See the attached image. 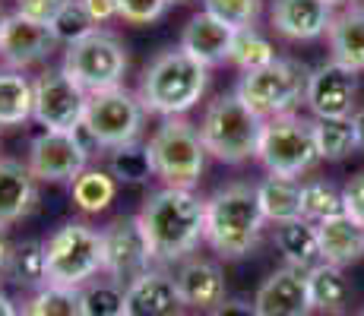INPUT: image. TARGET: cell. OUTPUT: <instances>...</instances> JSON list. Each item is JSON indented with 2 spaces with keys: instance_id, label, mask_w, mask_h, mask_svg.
<instances>
[{
  "instance_id": "obj_36",
  "label": "cell",
  "mask_w": 364,
  "mask_h": 316,
  "mask_svg": "<svg viewBox=\"0 0 364 316\" xmlns=\"http://www.w3.org/2000/svg\"><path fill=\"white\" fill-rule=\"evenodd\" d=\"M339 212H342V190H336L330 180H307V184H301V215L307 222H323Z\"/></svg>"
},
{
  "instance_id": "obj_27",
  "label": "cell",
  "mask_w": 364,
  "mask_h": 316,
  "mask_svg": "<svg viewBox=\"0 0 364 316\" xmlns=\"http://www.w3.org/2000/svg\"><path fill=\"white\" fill-rule=\"evenodd\" d=\"M108 171L117 184L127 187H143L156 178V165H152L149 146L139 143H127L117 146V149H108Z\"/></svg>"
},
{
  "instance_id": "obj_49",
  "label": "cell",
  "mask_w": 364,
  "mask_h": 316,
  "mask_svg": "<svg viewBox=\"0 0 364 316\" xmlns=\"http://www.w3.org/2000/svg\"><path fill=\"white\" fill-rule=\"evenodd\" d=\"M117 316H133V313H130V310H124V313H117Z\"/></svg>"
},
{
  "instance_id": "obj_21",
  "label": "cell",
  "mask_w": 364,
  "mask_h": 316,
  "mask_svg": "<svg viewBox=\"0 0 364 316\" xmlns=\"http://www.w3.org/2000/svg\"><path fill=\"white\" fill-rule=\"evenodd\" d=\"M35 200L38 193H35V174L29 171V165L16 158H0V231L26 219Z\"/></svg>"
},
{
  "instance_id": "obj_47",
  "label": "cell",
  "mask_w": 364,
  "mask_h": 316,
  "mask_svg": "<svg viewBox=\"0 0 364 316\" xmlns=\"http://www.w3.org/2000/svg\"><path fill=\"white\" fill-rule=\"evenodd\" d=\"M184 4H193V0H171V6H184Z\"/></svg>"
},
{
  "instance_id": "obj_17",
  "label": "cell",
  "mask_w": 364,
  "mask_h": 316,
  "mask_svg": "<svg viewBox=\"0 0 364 316\" xmlns=\"http://www.w3.org/2000/svg\"><path fill=\"white\" fill-rule=\"evenodd\" d=\"M269 23L289 41H314L333 23L330 0H272Z\"/></svg>"
},
{
  "instance_id": "obj_18",
  "label": "cell",
  "mask_w": 364,
  "mask_h": 316,
  "mask_svg": "<svg viewBox=\"0 0 364 316\" xmlns=\"http://www.w3.org/2000/svg\"><path fill=\"white\" fill-rule=\"evenodd\" d=\"M174 282H178V294H181L184 310L209 313L225 300V276H222V269L215 263H209V259H200V256L187 259L178 269Z\"/></svg>"
},
{
  "instance_id": "obj_30",
  "label": "cell",
  "mask_w": 364,
  "mask_h": 316,
  "mask_svg": "<svg viewBox=\"0 0 364 316\" xmlns=\"http://www.w3.org/2000/svg\"><path fill=\"white\" fill-rule=\"evenodd\" d=\"M6 276L19 288H45L48 285V256L45 244L38 241H23L10 247V259H6Z\"/></svg>"
},
{
  "instance_id": "obj_37",
  "label": "cell",
  "mask_w": 364,
  "mask_h": 316,
  "mask_svg": "<svg viewBox=\"0 0 364 316\" xmlns=\"http://www.w3.org/2000/svg\"><path fill=\"white\" fill-rule=\"evenodd\" d=\"M203 10L232 29H250L263 13V0H203Z\"/></svg>"
},
{
  "instance_id": "obj_33",
  "label": "cell",
  "mask_w": 364,
  "mask_h": 316,
  "mask_svg": "<svg viewBox=\"0 0 364 316\" xmlns=\"http://www.w3.org/2000/svg\"><path fill=\"white\" fill-rule=\"evenodd\" d=\"M82 294V316H117L127 310V285L114 278H99L80 288Z\"/></svg>"
},
{
  "instance_id": "obj_43",
  "label": "cell",
  "mask_w": 364,
  "mask_h": 316,
  "mask_svg": "<svg viewBox=\"0 0 364 316\" xmlns=\"http://www.w3.org/2000/svg\"><path fill=\"white\" fill-rule=\"evenodd\" d=\"M352 126H355V146H358V152H364V108L352 114Z\"/></svg>"
},
{
  "instance_id": "obj_45",
  "label": "cell",
  "mask_w": 364,
  "mask_h": 316,
  "mask_svg": "<svg viewBox=\"0 0 364 316\" xmlns=\"http://www.w3.org/2000/svg\"><path fill=\"white\" fill-rule=\"evenodd\" d=\"M6 259H10V247H6L4 234H0V272H4V269H6Z\"/></svg>"
},
{
  "instance_id": "obj_7",
  "label": "cell",
  "mask_w": 364,
  "mask_h": 316,
  "mask_svg": "<svg viewBox=\"0 0 364 316\" xmlns=\"http://www.w3.org/2000/svg\"><path fill=\"white\" fill-rule=\"evenodd\" d=\"M48 282L82 288L102 272V231L67 222L45 241Z\"/></svg>"
},
{
  "instance_id": "obj_29",
  "label": "cell",
  "mask_w": 364,
  "mask_h": 316,
  "mask_svg": "<svg viewBox=\"0 0 364 316\" xmlns=\"http://www.w3.org/2000/svg\"><path fill=\"white\" fill-rule=\"evenodd\" d=\"M114 196H117V180L111 178L108 168H86L73 180V202L86 215L105 212L114 202Z\"/></svg>"
},
{
  "instance_id": "obj_23",
  "label": "cell",
  "mask_w": 364,
  "mask_h": 316,
  "mask_svg": "<svg viewBox=\"0 0 364 316\" xmlns=\"http://www.w3.org/2000/svg\"><path fill=\"white\" fill-rule=\"evenodd\" d=\"M276 247L285 256V263L295 269L311 272L314 266L323 263L320 253V234H317V222L295 219V222H282L276 224Z\"/></svg>"
},
{
  "instance_id": "obj_26",
  "label": "cell",
  "mask_w": 364,
  "mask_h": 316,
  "mask_svg": "<svg viewBox=\"0 0 364 316\" xmlns=\"http://www.w3.org/2000/svg\"><path fill=\"white\" fill-rule=\"evenodd\" d=\"M35 82L23 76V70H0V126H16L32 117Z\"/></svg>"
},
{
  "instance_id": "obj_19",
  "label": "cell",
  "mask_w": 364,
  "mask_h": 316,
  "mask_svg": "<svg viewBox=\"0 0 364 316\" xmlns=\"http://www.w3.org/2000/svg\"><path fill=\"white\" fill-rule=\"evenodd\" d=\"M237 29L225 26L222 19H215L213 13L200 10L197 16H191V23L184 26L181 35V48H184L191 58H197L206 67H219L232 58V45H235Z\"/></svg>"
},
{
  "instance_id": "obj_44",
  "label": "cell",
  "mask_w": 364,
  "mask_h": 316,
  "mask_svg": "<svg viewBox=\"0 0 364 316\" xmlns=\"http://www.w3.org/2000/svg\"><path fill=\"white\" fill-rule=\"evenodd\" d=\"M0 316H19V310H16V304H13L6 294H0Z\"/></svg>"
},
{
  "instance_id": "obj_38",
  "label": "cell",
  "mask_w": 364,
  "mask_h": 316,
  "mask_svg": "<svg viewBox=\"0 0 364 316\" xmlns=\"http://www.w3.org/2000/svg\"><path fill=\"white\" fill-rule=\"evenodd\" d=\"M121 6V19L133 26H149L156 19L165 16V10L171 6V0H117Z\"/></svg>"
},
{
  "instance_id": "obj_24",
  "label": "cell",
  "mask_w": 364,
  "mask_h": 316,
  "mask_svg": "<svg viewBox=\"0 0 364 316\" xmlns=\"http://www.w3.org/2000/svg\"><path fill=\"white\" fill-rule=\"evenodd\" d=\"M326 38H330L333 60L361 73L364 70V6H352V10L333 16Z\"/></svg>"
},
{
  "instance_id": "obj_34",
  "label": "cell",
  "mask_w": 364,
  "mask_h": 316,
  "mask_svg": "<svg viewBox=\"0 0 364 316\" xmlns=\"http://www.w3.org/2000/svg\"><path fill=\"white\" fill-rule=\"evenodd\" d=\"M228 60H232L237 70H244V73H254V70L269 67L272 60H279V54H276V45H272L263 32H257L254 26H250V29H237L235 45H232V58Z\"/></svg>"
},
{
  "instance_id": "obj_32",
  "label": "cell",
  "mask_w": 364,
  "mask_h": 316,
  "mask_svg": "<svg viewBox=\"0 0 364 316\" xmlns=\"http://www.w3.org/2000/svg\"><path fill=\"white\" fill-rule=\"evenodd\" d=\"M23 316H82V294L80 288L48 282L23 307Z\"/></svg>"
},
{
  "instance_id": "obj_46",
  "label": "cell",
  "mask_w": 364,
  "mask_h": 316,
  "mask_svg": "<svg viewBox=\"0 0 364 316\" xmlns=\"http://www.w3.org/2000/svg\"><path fill=\"white\" fill-rule=\"evenodd\" d=\"M4 26H6V13L0 10V38H4Z\"/></svg>"
},
{
  "instance_id": "obj_28",
  "label": "cell",
  "mask_w": 364,
  "mask_h": 316,
  "mask_svg": "<svg viewBox=\"0 0 364 316\" xmlns=\"http://www.w3.org/2000/svg\"><path fill=\"white\" fill-rule=\"evenodd\" d=\"M307 288H311L314 310H320V313L342 310V307H346V300H348V294H352V291H348L346 276H342V269H339V266H333V263L314 266V269L307 272Z\"/></svg>"
},
{
  "instance_id": "obj_16",
  "label": "cell",
  "mask_w": 364,
  "mask_h": 316,
  "mask_svg": "<svg viewBox=\"0 0 364 316\" xmlns=\"http://www.w3.org/2000/svg\"><path fill=\"white\" fill-rule=\"evenodd\" d=\"M257 316H311V288H307V272L295 266H282L260 285L254 298Z\"/></svg>"
},
{
  "instance_id": "obj_5",
  "label": "cell",
  "mask_w": 364,
  "mask_h": 316,
  "mask_svg": "<svg viewBox=\"0 0 364 316\" xmlns=\"http://www.w3.org/2000/svg\"><path fill=\"white\" fill-rule=\"evenodd\" d=\"M149 156L156 165V178L165 187L193 190L206 171L209 152L193 124H187L184 117H165L149 139Z\"/></svg>"
},
{
  "instance_id": "obj_2",
  "label": "cell",
  "mask_w": 364,
  "mask_h": 316,
  "mask_svg": "<svg viewBox=\"0 0 364 316\" xmlns=\"http://www.w3.org/2000/svg\"><path fill=\"white\" fill-rule=\"evenodd\" d=\"M206 86H209L206 63L191 58L184 48H171V51L159 54L146 67L136 95L149 114L181 117L206 95Z\"/></svg>"
},
{
  "instance_id": "obj_31",
  "label": "cell",
  "mask_w": 364,
  "mask_h": 316,
  "mask_svg": "<svg viewBox=\"0 0 364 316\" xmlns=\"http://www.w3.org/2000/svg\"><path fill=\"white\" fill-rule=\"evenodd\" d=\"M314 136H317L320 158H326V161H342L358 149L355 146L352 117H317L314 121Z\"/></svg>"
},
{
  "instance_id": "obj_14",
  "label": "cell",
  "mask_w": 364,
  "mask_h": 316,
  "mask_svg": "<svg viewBox=\"0 0 364 316\" xmlns=\"http://www.w3.org/2000/svg\"><path fill=\"white\" fill-rule=\"evenodd\" d=\"M355 95H358V80L355 70L342 63H320L307 76L304 102L317 117H352L355 114Z\"/></svg>"
},
{
  "instance_id": "obj_52",
  "label": "cell",
  "mask_w": 364,
  "mask_h": 316,
  "mask_svg": "<svg viewBox=\"0 0 364 316\" xmlns=\"http://www.w3.org/2000/svg\"><path fill=\"white\" fill-rule=\"evenodd\" d=\"M330 316H339V313H330Z\"/></svg>"
},
{
  "instance_id": "obj_41",
  "label": "cell",
  "mask_w": 364,
  "mask_h": 316,
  "mask_svg": "<svg viewBox=\"0 0 364 316\" xmlns=\"http://www.w3.org/2000/svg\"><path fill=\"white\" fill-rule=\"evenodd\" d=\"M89 10V16L95 19V23H111L114 16H121V6H117V0H82Z\"/></svg>"
},
{
  "instance_id": "obj_6",
  "label": "cell",
  "mask_w": 364,
  "mask_h": 316,
  "mask_svg": "<svg viewBox=\"0 0 364 316\" xmlns=\"http://www.w3.org/2000/svg\"><path fill=\"white\" fill-rule=\"evenodd\" d=\"M257 158L276 178H301L304 171H311L320 161L314 121H304L298 114L269 117L263 124Z\"/></svg>"
},
{
  "instance_id": "obj_9",
  "label": "cell",
  "mask_w": 364,
  "mask_h": 316,
  "mask_svg": "<svg viewBox=\"0 0 364 316\" xmlns=\"http://www.w3.org/2000/svg\"><path fill=\"white\" fill-rule=\"evenodd\" d=\"M64 73L76 86H82L89 95L108 92L124 82L127 73V48L121 45V38L111 32H92L89 38L76 41L67 48L64 54Z\"/></svg>"
},
{
  "instance_id": "obj_51",
  "label": "cell",
  "mask_w": 364,
  "mask_h": 316,
  "mask_svg": "<svg viewBox=\"0 0 364 316\" xmlns=\"http://www.w3.org/2000/svg\"><path fill=\"white\" fill-rule=\"evenodd\" d=\"M178 316H193V313H178Z\"/></svg>"
},
{
  "instance_id": "obj_25",
  "label": "cell",
  "mask_w": 364,
  "mask_h": 316,
  "mask_svg": "<svg viewBox=\"0 0 364 316\" xmlns=\"http://www.w3.org/2000/svg\"><path fill=\"white\" fill-rule=\"evenodd\" d=\"M257 200H260L266 222L282 224V222L304 219L301 215V184L295 178H276V174H269L266 180L257 184Z\"/></svg>"
},
{
  "instance_id": "obj_8",
  "label": "cell",
  "mask_w": 364,
  "mask_h": 316,
  "mask_svg": "<svg viewBox=\"0 0 364 316\" xmlns=\"http://www.w3.org/2000/svg\"><path fill=\"white\" fill-rule=\"evenodd\" d=\"M307 76H311V70L301 60L279 58V60H272L269 67L244 73L241 82H237V95H241L263 121H269V117L291 114V108H295L298 102H304Z\"/></svg>"
},
{
  "instance_id": "obj_4",
  "label": "cell",
  "mask_w": 364,
  "mask_h": 316,
  "mask_svg": "<svg viewBox=\"0 0 364 316\" xmlns=\"http://www.w3.org/2000/svg\"><path fill=\"white\" fill-rule=\"evenodd\" d=\"M263 124L266 121L241 95L228 92V95H219L206 108L200 124V136L213 158L225 161V165H241L247 158H257Z\"/></svg>"
},
{
  "instance_id": "obj_20",
  "label": "cell",
  "mask_w": 364,
  "mask_h": 316,
  "mask_svg": "<svg viewBox=\"0 0 364 316\" xmlns=\"http://www.w3.org/2000/svg\"><path fill=\"white\" fill-rule=\"evenodd\" d=\"M127 310L133 316H178L184 310L174 276L159 269L143 272L127 285Z\"/></svg>"
},
{
  "instance_id": "obj_10",
  "label": "cell",
  "mask_w": 364,
  "mask_h": 316,
  "mask_svg": "<svg viewBox=\"0 0 364 316\" xmlns=\"http://www.w3.org/2000/svg\"><path fill=\"white\" fill-rule=\"evenodd\" d=\"M86 126L99 136L105 149H117V146L136 143L146 124V108L139 95L127 92L124 86L108 89V92L89 95L86 104Z\"/></svg>"
},
{
  "instance_id": "obj_35",
  "label": "cell",
  "mask_w": 364,
  "mask_h": 316,
  "mask_svg": "<svg viewBox=\"0 0 364 316\" xmlns=\"http://www.w3.org/2000/svg\"><path fill=\"white\" fill-rule=\"evenodd\" d=\"M48 26H51L58 45H67V48L76 45V41H82V38H89L92 32H99V23L89 16L82 0H67V4L58 10V16H54Z\"/></svg>"
},
{
  "instance_id": "obj_1",
  "label": "cell",
  "mask_w": 364,
  "mask_h": 316,
  "mask_svg": "<svg viewBox=\"0 0 364 316\" xmlns=\"http://www.w3.org/2000/svg\"><path fill=\"white\" fill-rule=\"evenodd\" d=\"M139 224L156 263H178L206 241V200L193 190L162 187L143 202Z\"/></svg>"
},
{
  "instance_id": "obj_13",
  "label": "cell",
  "mask_w": 364,
  "mask_h": 316,
  "mask_svg": "<svg viewBox=\"0 0 364 316\" xmlns=\"http://www.w3.org/2000/svg\"><path fill=\"white\" fill-rule=\"evenodd\" d=\"M89 158L82 146L76 143L73 133L45 130L29 149V171L35 180H48V184H73L82 171L89 168Z\"/></svg>"
},
{
  "instance_id": "obj_11",
  "label": "cell",
  "mask_w": 364,
  "mask_h": 316,
  "mask_svg": "<svg viewBox=\"0 0 364 316\" xmlns=\"http://www.w3.org/2000/svg\"><path fill=\"white\" fill-rule=\"evenodd\" d=\"M152 250L139 215H121L102 228V272L121 285H130L143 272L152 269Z\"/></svg>"
},
{
  "instance_id": "obj_48",
  "label": "cell",
  "mask_w": 364,
  "mask_h": 316,
  "mask_svg": "<svg viewBox=\"0 0 364 316\" xmlns=\"http://www.w3.org/2000/svg\"><path fill=\"white\" fill-rule=\"evenodd\" d=\"M330 4H348V0H330Z\"/></svg>"
},
{
  "instance_id": "obj_3",
  "label": "cell",
  "mask_w": 364,
  "mask_h": 316,
  "mask_svg": "<svg viewBox=\"0 0 364 316\" xmlns=\"http://www.w3.org/2000/svg\"><path fill=\"white\" fill-rule=\"evenodd\" d=\"M263 222L257 187L250 184H228L206 200V244L222 259L247 256L260 241Z\"/></svg>"
},
{
  "instance_id": "obj_39",
  "label": "cell",
  "mask_w": 364,
  "mask_h": 316,
  "mask_svg": "<svg viewBox=\"0 0 364 316\" xmlns=\"http://www.w3.org/2000/svg\"><path fill=\"white\" fill-rule=\"evenodd\" d=\"M342 212L364 228V171L348 178V184L342 187Z\"/></svg>"
},
{
  "instance_id": "obj_12",
  "label": "cell",
  "mask_w": 364,
  "mask_h": 316,
  "mask_svg": "<svg viewBox=\"0 0 364 316\" xmlns=\"http://www.w3.org/2000/svg\"><path fill=\"white\" fill-rule=\"evenodd\" d=\"M89 92L76 86L64 70H45L35 80V104L32 121H38L45 130L73 133L86 117Z\"/></svg>"
},
{
  "instance_id": "obj_15",
  "label": "cell",
  "mask_w": 364,
  "mask_h": 316,
  "mask_svg": "<svg viewBox=\"0 0 364 316\" xmlns=\"http://www.w3.org/2000/svg\"><path fill=\"white\" fill-rule=\"evenodd\" d=\"M58 48L51 26L48 23H35V19L23 16V13H13L6 16L4 26V38H0V60L13 70H26L32 63L48 60Z\"/></svg>"
},
{
  "instance_id": "obj_40",
  "label": "cell",
  "mask_w": 364,
  "mask_h": 316,
  "mask_svg": "<svg viewBox=\"0 0 364 316\" xmlns=\"http://www.w3.org/2000/svg\"><path fill=\"white\" fill-rule=\"evenodd\" d=\"M64 4L67 0H16V13L35 19V23H51Z\"/></svg>"
},
{
  "instance_id": "obj_50",
  "label": "cell",
  "mask_w": 364,
  "mask_h": 316,
  "mask_svg": "<svg viewBox=\"0 0 364 316\" xmlns=\"http://www.w3.org/2000/svg\"><path fill=\"white\" fill-rule=\"evenodd\" d=\"M355 316H364V307H361V310H358V313H355Z\"/></svg>"
},
{
  "instance_id": "obj_42",
  "label": "cell",
  "mask_w": 364,
  "mask_h": 316,
  "mask_svg": "<svg viewBox=\"0 0 364 316\" xmlns=\"http://www.w3.org/2000/svg\"><path fill=\"white\" fill-rule=\"evenodd\" d=\"M209 316H257V307L244 300H222L215 310H209Z\"/></svg>"
},
{
  "instance_id": "obj_22",
  "label": "cell",
  "mask_w": 364,
  "mask_h": 316,
  "mask_svg": "<svg viewBox=\"0 0 364 316\" xmlns=\"http://www.w3.org/2000/svg\"><path fill=\"white\" fill-rule=\"evenodd\" d=\"M317 234H320L323 263H333V266H339V269H346V266L358 263L364 256V228L358 222L348 219L346 212L317 222Z\"/></svg>"
}]
</instances>
